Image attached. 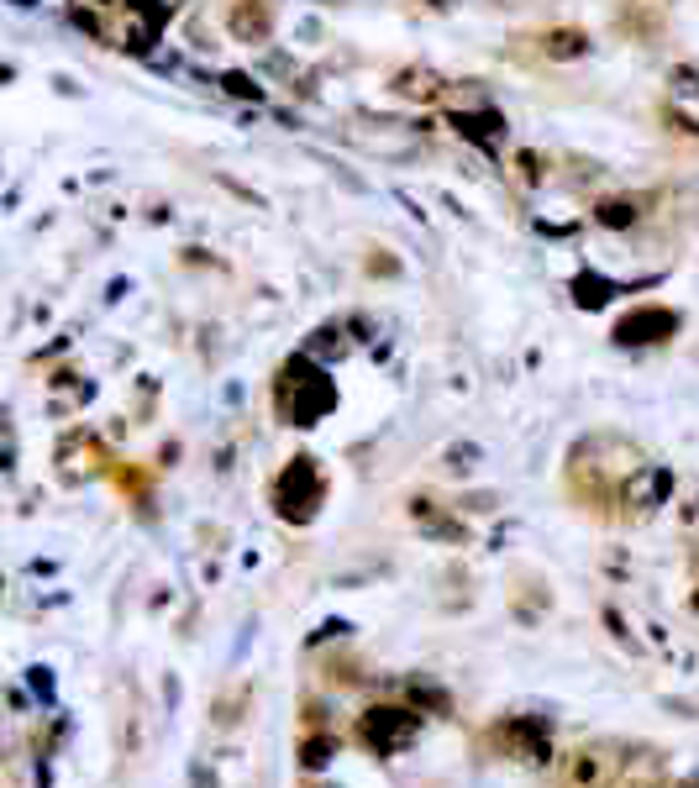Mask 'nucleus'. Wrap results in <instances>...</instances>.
<instances>
[{"label":"nucleus","instance_id":"nucleus-18","mask_svg":"<svg viewBox=\"0 0 699 788\" xmlns=\"http://www.w3.org/2000/svg\"><path fill=\"white\" fill-rule=\"evenodd\" d=\"M69 22H74L79 32H90V37H95V43H106V27H100V16H90L85 6H74V11H69Z\"/></svg>","mask_w":699,"mask_h":788},{"label":"nucleus","instance_id":"nucleus-15","mask_svg":"<svg viewBox=\"0 0 699 788\" xmlns=\"http://www.w3.org/2000/svg\"><path fill=\"white\" fill-rule=\"evenodd\" d=\"M153 43H158V27H153V22H142V16L132 22V32L121 37V48L137 53V58H148V53H153Z\"/></svg>","mask_w":699,"mask_h":788},{"label":"nucleus","instance_id":"nucleus-23","mask_svg":"<svg viewBox=\"0 0 699 788\" xmlns=\"http://www.w3.org/2000/svg\"><path fill=\"white\" fill-rule=\"evenodd\" d=\"M11 6H22V11H27V6H32V0H11Z\"/></svg>","mask_w":699,"mask_h":788},{"label":"nucleus","instance_id":"nucleus-2","mask_svg":"<svg viewBox=\"0 0 699 788\" xmlns=\"http://www.w3.org/2000/svg\"><path fill=\"white\" fill-rule=\"evenodd\" d=\"M615 773H621V757H615L610 746H579V752L563 762L568 788H610Z\"/></svg>","mask_w":699,"mask_h":788},{"label":"nucleus","instance_id":"nucleus-14","mask_svg":"<svg viewBox=\"0 0 699 788\" xmlns=\"http://www.w3.org/2000/svg\"><path fill=\"white\" fill-rule=\"evenodd\" d=\"M127 11L142 16V22H153V27H163L179 11V0H127Z\"/></svg>","mask_w":699,"mask_h":788},{"label":"nucleus","instance_id":"nucleus-4","mask_svg":"<svg viewBox=\"0 0 699 788\" xmlns=\"http://www.w3.org/2000/svg\"><path fill=\"white\" fill-rule=\"evenodd\" d=\"M673 500V468L663 463H642V468H631V479H626V505L636 515H652V510H663Z\"/></svg>","mask_w":699,"mask_h":788},{"label":"nucleus","instance_id":"nucleus-10","mask_svg":"<svg viewBox=\"0 0 699 788\" xmlns=\"http://www.w3.org/2000/svg\"><path fill=\"white\" fill-rule=\"evenodd\" d=\"M232 32L242 43H263V37H269V11H253L248 0H242V6H232Z\"/></svg>","mask_w":699,"mask_h":788},{"label":"nucleus","instance_id":"nucleus-13","mask_svg":"<svg viewBox=\"0 0 699 788\" xmlns=\"http://www.w3.org/2000/svg\"><path fill=\"white\" fill-rule=\"evenodd\" d=\"M410 515H416V526H426L431 536H463V526H452L447 515H437V505H431V500H416V505H410Z\"/></svg>","mask_w":699,"mask_h":788},{"label":"nucleus","instance_id":"nucleus-20","mask_svg":"<svg viewBox=\"0 0 699 788\" xmlns=\"http://www.w3.org/2000/svg\"><path fill=\"white\" fill-rule=\"evenodd\" d=\"M326 752H332V741H311V746H305V762L321 767V762H326Z\"/></svg>","mask_w":699,"mask_h":788},{"label":"nucleus","instance_id":"nucleus-19","mask_svg":"<svg viewBox=\"0 0 699 788\" xmlns=\"http://www.w3.org/2000/svg\"><path fill=\"white\" fill-rule=\"evenodd\" d=\"M516 163H521V174H526V184H542V158L531 153V148H526V153H516Z\"/></svg>","mask_w":699,"mask_h":788},{"label":"nucleus","instance_id":"nucleus-12","mask_svg":"<svg viewBox=\"0 0 699 788\" xmlns=\"http://www.w3.org/2000/svg\"><path fill=\"white\" fill-rule=\"evenodd\" d=\"M610 295H615V284H610V279H600V274H579V279H573V300H579L584 310L610 305Z\"/></svg>","mask_w":699,"mask_h":788},{"label":"nucleus","instance_id":"nucleus-9","mask_svg":"<svg viewBox=\"0 0 699 788\" xmlns=\"http://www.w3.org/2000/svg\"><path fill=\"white\" fill-rule=\"evenodd\" d=\"M447 85H442V74H431V69H400L395 74V95L405 100H437Z\"/></svg>","mask_w":699,"mask_h":788},{"label":"nucleus","instance_id":"nucleus-5","mask_svg":"<svg viewBox=\"0 0 699 788\" xmlns=\"http://www.w3.org/2000/svg\"><path fill=\"white\" fill-rule=\"evenodd\" d=\"M678 331V316L673 310H663V305H642V310H631V316L615 326V342L621 347H642V342H663V337H673Z\"/></svg>","mask_w":699,"mask_h":788},{"label":"nucleus","instance_id":"nucleus-6","mask_svg":"<svg viewBox=\"0 0 699 788\" xmlns=\"http://www.w3.org/2000/svg\"><path fill=\"white\" fill-rule=\"evenodd\" d=\"M452 132H458L463 142H474L479 153L495 158L500 142H505V116L500 111H458L452 116Z\"/></svg>","mask_w":699,"mask_h":788},{"label":"nucleus","instance_id":"nucleus-8","mask_svg":"<svg viewBox=\"0 0 699 788\" xmlns=\"http://www.w3.org/2000/svg\"><path fill=\"white\" fill-rule=\"evenodd\" d=\"M589 48H594V37L584 27H547L542 32V53L552 64H579V58H589Z\"/></svg>","mask_w":699,"mask_h":788},{"label":"nucleus","instance_id":"nucleus-16","mask_svg":"<svg viewBox=\"0 0 699 788\" xmlns=\"http://www.w3.org/2000/svg\"><path fill=\"white\" fill-rule=\"evenodd\" d=\"M668 90H673L678 100H699V69H689V64H678V69L668 74Z\"/></svg>","mask_w":699,"mask_h":788},{"label":"nucleus","instance_id":"nucleus-21","mask_svg":"<svg viewBox=\"0 0 699 788\" xmlns=\"http://www.w3.org/2000/svg\"><path fill=\"white\" fill-rule=\"evenodd\" d=\"M421 6H431V11H452V0H421Z\"/></svg>","mask_w":699,"mask_h":788},{"label":"nucleus","instance_id":"nucleus-3","mask_svg":"<svg viewBox=\"0 0 699 788\" xmlns=\"http://www.w3.org/2000/svg\"><path fill=\"white\" fill-rule=\"evenodd\" d=\"M358 731H363V741L374 746V752H400V746L416 741L421 720H416V715H405V710H368Z\"/></svg>","mask_w":699,"mask_h":788},{"label":"nucleus","instance_id":"nucleus-17","mask_svg":"<svg viewBox=\"0 0 699 788\" xmlns=\"http://www.w3.org/2000/svg\"><path fill=\"white\" fill-rule=\"evenodd\" d=\"M221 90L232 95V100H263V85H253V79H248V74H237V69H232V74H221Z\"/></svg>","mask_w":699,"mask_h":788},{"label":"nucleus","instance_id":"nucleus-11","mask_svg":"<svg viewBox=\"0 0 699 788\" xmlns=\"http://www.w3.org/2000/svg\"><path fill=\"white\" fill-rule=\"evenodd\" d=\"M636 216H642V205H636V200H600V205H594V221L610 226V232H626V226H636Z\"/></svg>","mask_w":699,"mask_h":788},{"label":"nucleus","instance_id":"nucleus-24","mask_svg":"<svg viewBox=\"0 0 699 788\" xmlns=\"http://www.w3.org/2000/svg\"><path fill=\"white\" fill-rule=\"evenodd\" d=\"M95 6H111V0H95Z\"/></svg>","mask_w":699,"mask_h":788},{"label":"nucleus","instance_id":"nucleus-25","mask_svg":"<svg viewBox=\"0 0 699 788\" xmlns=\"http://www.w3.org/2000/svg\"><path fill=\"white\" fill-rule=\"evenodd\" d=\"M263 6H274V0H263Z\"/></svg>","mask_w":699,"mask_h":788},{"label":"nucleus","instance_id":"nucleus-22","mask_svg":"<svg viewBox=\"0 0 699 788\" xmlns=\"http://www.w3.org/2000/svg\"><path fill=\"white\" fill-rule=\"evenodd\" d=\"M678 788H699V778H684V783H678Z\"/></svg>","mask_w":699,"mask_h":788},{"label":"nucleus","instance_id":"nucleus-7","mask_svg":"<svg viewBox=\"0 0 699 788\" xmlns=\"http://www.w3.org/2000/svg\"><path fill=\"white\" fill-rule=\"evenodd\" d=\"M500 736L510 741V752H516L521 762H547L552 757V741H547V725L542 720H510Z\"/></svg>","mask_w":699,"mask_h":788},{"label":"nucleus","instance_id":"nucleus-1","mask_svg":"<svg viewBox=\"0 0 699 788\" xmlns=\"http://www.w3.org/2000/svg\"><path fill=\"white\" fill-rule=\"evenodd\" d=\"M332 384H326V368H316L311 358H295L284 363V379H279V410L290 416V426H316V416L332 410Z\"/></svg>","mask_w":699,"mask_h":788}]
</instances>
